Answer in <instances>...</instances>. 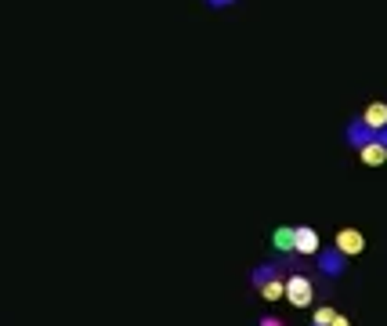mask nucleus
<instances>
[{"label":"nucleus","mask_w":387,"mask_h":326,"mask_svg":"<svg viewBox=\"0 0 387 326\" xmlns=\"http://www.w3.org/2000/svg\"><path fill=\"white\" fill-rule=\"evenodd\" d=\"M272 247H275L279 254H283V265H286V261H290V265H293V261H300V257L293 254V225L275 229V236H272Z\"/></svg>","instance_id":"0eeeda50"},{"label":"nucleus","mask_w":387,"mask_h":326,"mask_svg":"<svg viewBox=\"0 0 387 326\" xmlns=\"http://www.w3.org/2000/svg\"><path fill=\"white\" fill-rule=\"evenodd\" d=\"M257 326H286V322L279 319V315H272V312H268V315H261V322H257Z\"/></svg>","instance_id":"f8f14e48"},{"label":"nucleus","mask_w":387,"mask_h":326,"mask_svg":"<svg viewBox=\"0 0 387 326\" xmlns=\"http://www.w3.org/2000/svg\"><path fill=\"white\" fill-rule=\"evenodd\" d=\"M333 315H337V308L322 304V308H315V315H311V322H308V326H330V322H333Z\"/></svg>","instance_id":"9b49d317"},{"label":"nucleus","mask_w":387,"mask_h":326,"mask_svg":"<svg viewBox=\"0 0 387 326\" xmlns=\"http://www.w3.org/2000/svg\"><path fill=\"white\" fill-rule=\"evenodd\" d=\"M333 247H337L344 257H355V254H362V247H365V236L348 225V229H340V232L333 236Z\"/></svg>","instance_id":"20e7f679"},{"label":"nucleus","mask_w":387,"mask_h":326,"mask_svg":"<svg viewBox=\"0 0 387 326\" xmlns=\"http://www.w3.org/2000/svg\"><path fill=\"white\" fill-rule=\"evenodd\" d=\"M286 301L293 304V308H308V304L315 301V279L304 269H297V272L286 276Z\"/></svg>","instance_id":"f257e3e1"},{"label":"nucleus","mask_w":387,"mask_h":326,"mask_svg":"<svg viewBox=\"0 0 387 326\" xmlns=\"http://www.w3.org/2000/svg\"><path fill=\"white\" fill-rule=\"evenodd\" d=\"M315 269H318V276H326V279H340L344 269H348V257H344V254L330 243V247H322V250L315 254Z\"/></svg>","instance_id":"f03ea898"},{"label":"nucleus","mask_w":387,"mask_h":326,"mask_svg":"<svg viewBox=\"0 0 387 326\" xmlns=\"http://www.w3.org/2000/svg\"><path fill=\"white\" fill-rule=\"evenodd\" d=\"M358 160H362L365 167H380V163L387 160V149L377 145V142H370V145H362V149H358Z\"/></svg>","instance_id":"1a4fd4ad"},{"label":"nucleus","mask_w":387,"mask_h":326,"mask_svg":"<svg viewBox=\"0 0 387 326\" xmlns=\"http://www.w3.org/2000/svg\"><path fill=\"white\" fill-rule=\"evenodd\" d=\"M330 326H351V319H348V315H340V312H337V315H333V322H330Z\"/></svg>","instance_id":"4468645a"},{"label":"nucleus","mask_w":387,"mask_h":326,"mask_svg":"<svg viewBox=\"0 0 387 326\" xmlns=\"http://www.w3.org/2000/svg\"><path fill=\"white\" fill-rule=\"evenodd\" d=\"M344 142H348L351 149H362V145L377 142V130H373V127H365V123L355 116V120H348V127H344Z\"/></svg>","instance_id":"423d86ee"},{"label":"nucleus","mask_w":387,"mask_h":326,"mask_svg":"<svg viewBox=\"0 0 387 326\" xmlns=\"http://www.w3.org/2000/svg\"><path fill=\"white\" fill-rule=\"evenodd\" d=\"M257 294H261L265 301H279V297H286V279H272V283H265V287L257 290Z\"/></svg>","instance_id":"9d476101"},{"label":"nucleus","mask_w":387,"mask_h":326,"mask_svg":"<svg viewBox=\"0 0 387 326\" xmlns=\"http://www.w3.org/2000/svg\"><path fill=\"white\" fill-rule=\"evenodd\" d=\"M365 127H373V130H380V127H387V102H370L362 109V116H358Z\"/></svg>","instance_id":"6e6552de"},{"label":"nucleus","mask_w":387,"mask_h":326,"mask_svg":"<svg viewBox=\"0 0 387 326\" xmlns=\"http://www.w3.org/2000/svg\"><path fill=\"white\" fill-rule=\"evenodd\" d=\"M206 8H232V4H239V0H203Z\"/></svg>","instance_id":"ddd939ff"},{"label":"nucleus","mask_w":387,"mask_h":326,"mask_svg":"<svg viewBox=\"0 0 387 326\" xmlns=\"http://www.w3.org/2000/svg\"><path fill=\"white\" fill-rule=\"evenodd\" d=\"M283 261H261V265H253L250 269V287L253 290H261L265 283H272V279H283Z\"/></svg>","instance_id":"39448f33"},{"label":"nucleus","mask_w":387,"mask_h":326,"mask_svg":"<svg viewBox=\"0 0 387 326\" xmlns=\"http://www.w3.org/2000/svg\"><path fill=\"white\" fill-rule=\"evenodd\" d=\"M322 250V236L311 225H293V254L297 257H315Z\"/></svg>","instance_id":"7ed1b4c3"}]
</instances>
